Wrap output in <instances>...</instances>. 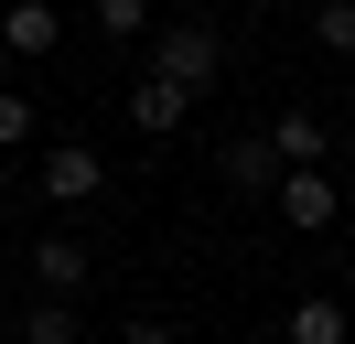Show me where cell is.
I'll use <instances>...</instances> for the list:
<instances>
[{
	"label": "cell",
	"mask_w": 355,
	"mask_h": 344,
	"mask_svg": "<svg viewBox=\"0 0 355 344\" xmlns=\"http://www.w3.org/2000/svg\"><path fill=\"white\" fill-rule=\"evenodd\" d=\"M54 43H65V11H44V0L0 11V54H54Z\"/></svg>",
	"instance_id": "8992f818"
},
{
	"label": "cell",
	"mask_w": 355,
	"mask_h": 344,
	"mask_svg": "<svg viewBox=\"0 0 355 344\" xmlns=\"http://www.w3.org/2000/svg\"><path fill=\"white\" fill-rule=\"evenodd\" d=\"M216 64H226V33H216V22H162V43H151V76H162V86L205 97Z\"/></svg>",
	"instance_id": "6da1fadb"
},
{
	"label": "cell",
	"mask_w": 355,
	"mask_h": 344,
	"mask_svg": "<svg viewBox=\"0 0 355 344\" xmlns=\"http://www.w3.org/2000/svg\"><path fill=\"white\" fill-rule=\"evenodd\" d=\"M216 172H226L237 194H280V150H269V129H237V140L216 150Z\"/></svg>",
	"instance_id": "3957f363"
},
{
	"label": "cell",
	"mask_w": 355,
	"mask_h": 344,
	"mask_svg": "<svg viewBox=\"0 0 355 344\" xmlns=\"http://www.w3.org/2000/svg\"><path fill=\"white\" fill-rule=\"evenodd\" d=\"M22 140H33V97L11 86V97H0V150H22Z\"/></svg>",
	"instance_id": "4fadbf2b"
},
{
	"label": "cell",
	"mask_w": 355,
	"mask_h": 344,
	"mask_svg": "<svg viewBox=\"0 0 355 344\" xmlns=\"http://www.w3.org/2000/svg\"><path fill=\"white\" fill-rule=\"evenodd\" d=\"M291 344H355V312L345 301H291Z\"/></svg>",
	"instance_id": "9c48e42d"
},
{
	"label": "cell",
	"mask_w": 355,
	"mask_h": 344,
	"mask_svg": "<svg viewBox=\"0 0 355 344\" xmlns=\"http://www.w3.org/2000/svg\"><path fill=\"white\" fill-rule=\"evenodd\" d=\"M183 108H194V97H183V86H162V76L130 86V129H151V140H162V129H183Z\"/></svg>",
	"instance_id": "ba28073f"
},
{
	"label": "cell",
	"mask_w": 355,
	"mask_h": 344,
	"mask_svg": "<svg viewBox=\"0 0 355 344\" xmlns=\"http://www.w3.org/2000/svg\"><path fill=\"white\" fill-rule=\"evenodd\" d=\"M11 344H76V301H33V312L11 322Z\"/></svg>",
	"instance_id": "30bf717a"
},
{
	"label": "cell",
	"mask_w": 355,
	"mask_h": 344,
	"mask_svg": "<svg viewBox=\"0 0 355 344\" xmlns=\"http://www.w3.org/2000/svg\"><path fill=\"white\" fill-rule=\"evenodd\" d=\"M0 97H11V64H0Z\"/></svg>",
	"instance_id": "9a60e30c"
},
{
	"label": "cell",
	"mask_w": 355,
	"mask_h": 344,
	"mask_svg": "<svg viewBox=\"0 0 355 344\" xmlns=\"http://www.w3.org/2000/svg\"><path fill=\"white\" fill-rule=\"evenodd\" d=\"M269 150H280V172H323V119L312 108H280L269 119Z\"/></svg>",
	"instance_id": "52a82bcc"
},
{
	"label": "cell",
	"mask_w": 355,
	"mask_h": 344,
	"mask_svg": "<svg viewBox=\"0 0 355 344\" xmlns=\"http://www.w3.org/2000/svg\"><path fill=\"white\" fill-rule=\"evenodd\" d=\"M312 43H323V54H355V0H323V11H312Z\"/></svg>",
	"instance_id": "7c38bea8"
},
{
	"label": "cell",
	"mask_w": 355,
	"mask_h": 344,
	"mask_svg": "<svg viewBox=\"0 0 355 344\" xmlns=\"http://www.w3.org/2000/svg\"><path fill=\"white\" fill-rule=\"evenodd\" d=\"M33 291L76 301V291H87V248H76V237H33Z\"/></svg>",
	"instance_id": "5b68a950"
},
{
	"label": "cell",
	"mask_w": 355,
	"mask_h": 344,
	"mask_svg": "<svg viewBox=\"0 0 355 344\" xmlns=\"http://www.w3.org/2000/svg\"><path fill=\"white\" fill-rule=\"evenodd\" d=\"M119 344H183V334H173V322H162V312H140V322H130V334H119Z\"/></svg>",
	"instance_id": "5bb4252c"
},
{
	"label": "cell",
	"mask_w": 355,
	"mask_h": 344,
	"mask_svg": "<svg viewBox=\"0 0 355 344\" xmlns=\"http://www.w3.org/2000/svg\"><path fill=\"white\" fill-rule=\"evenodd\" d=\"M0 344H11V312H0Z\"/></svg>",
	"instance_id": "2e32d148"
},
{
	"label": "cell",
	"mask_w": 355,
	"mask_h": 344,
	"mask_svg": "<svg viewBox=\"0 0 355 344\" xmlns=\"http://www.w3.org/2000/svg\"><path fill=\"white\" fill-rule=\"evenodd\" d=\"M334 205H345V194H334V172H280V226L323 237V226H334Z\"/></svg>",
	"instance_id": "277c9868"
},
{
	"label": "cell",
	"mask_w": 355,
	"mask_h": 344,
	"mask_svg": "<svg viewBox=\"0 0 355 344\" xmlns=\"http://www.w3.org/2000/svg\"><path fill=\"white\" fill-rule=\"evenodd\" d=\"M97 33H108V43H140V33H151V0H97Z\"/></svg>",
	"instance_id": "8fae6325"
},
{
	"label": "cell",
	"mask_w": 355,
	"mask_h": 344,
	"mask_svg": "<svg viewBox=\"0 0 355 344\" xmlns=\"http://www.w3.org/2000/svg\"><path fill=\"white\" fill-rule=\"evenodd\" d=\"M33 183H44V194H54V205H87V194H97V183H108V162H97V150H87V140H54V150H44V172H33Z\"/></svg>",
	"instance_id": "7a4b0ae2"
}]
</instances>
